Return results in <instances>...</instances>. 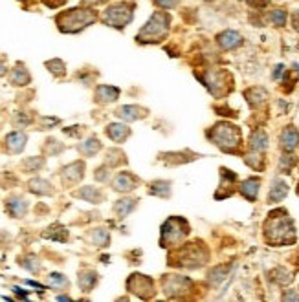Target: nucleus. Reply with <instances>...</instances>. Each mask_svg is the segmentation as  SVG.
Returning a JSON list of instances; mask_svg holds the SVG:
<instances>
[{"label": "nucleus", "instance_id": "393cba45", "mask_svg": "<svg viewBox=\"0 0 299 302\" xmlns=\"http://www.w3.org/2000/svg\"><path fill=\"white\" fill-rule=\"evenodd\" d=\"M136 207V200L134 198H127V200H119L116 201V205H114V213L119 216V218H125V216L131 213L132 209Z\"/></svg>", "mask_w": 299, "mask_h": 302}, {"label": "nucleus", "instance_id": "bb28decb", "mask_svg": "<svg viewBox=\"0 0 299 302\" xmlns=\"http://www.w3.org/2000/svg\"><path fill=\"white\" fill-rule=\"evenodd\" d=\"M246 97L251 106H259L266 101V90H263V88H251V90L246 92Z\"/></svg>", "mask_w": 299, "mask_h": 302}, {"label": "nucleus", "instance_id": "dca6fc26", "mask_svg": "<svg viewBox=\"0 0 299 302\" xmlns=\"http://www.w3.org/2000/svg\"><path fill=\"white\" fill-rule=\"evenodd\" d=\"M106 136H109L112 141H116V143H121V141H125L129 136H131V130H129L125 125L112 123V125H109V127H106Z\"/></svg>", "mask_w": 299, "mask_h": 302}, {"label": "nucleus", "instance_id": "5701e85b", "mask_svg": "<svg viewBox=\"0 0 299 302\" xmlns=\"http://www.w3.org/2000/svg\"><path fill=\"white\" fill-rule=\"evenodd\" d=\"M75 196L83 198V200L90 201V203H101V200H103V193L97 191L96 187H83L81 191L75 193Z\"/></svg>", "mask_w": 299, "mask_h": 302}, {"label": "nucleus", "instance_id": "49530a36", "mask_svg": "<svg viewBox=\"0 0 299 302\" xmlns=\"http://www.w3.org/2000/svg\"><path fill=\"white\" fill-rule=\"evenodd\" d=\"M283 74H285V66L277 64V66H275V72H273V79H279Z\"/></svg>", "mask_w": 299, "mask_h": 302}, {"label": "nucleus", "instance_id": "0eeeda50", "mask_svg": "<svg viewBox=\"0 0 299 302\" xmlns=\"http://www.w3.org/2000/svg\"><path fill=\"white\" fill-rule=\"evenodd\" d=\"M127 288L131 289L132 293L138 295L141 298H149L154 293V284L149 276L140 275V273H134L127 281Z\"/></svg>", "mask_w": 299, "mask_h": 302}, {"label": "nucleus", "instance_id": "ea45409f", "mask_svg": "<svg viewBox=\"0 0 299 302\" xmlns=\"http://www.w3.org/2000/svg\"><path fill=\"white\" fill-rule=\"evenodd\" d=\"M154 4L160 6V8H163V9H171V8H176L178 0H154Z\"/></svg>", "mask_w": 299, "mask_h": 302}, {"label": "nucleus", "instance_id": "c03bdc74", "mask_svg": "<svg viewBox=\"0 0 299 302\" xmlns=\"http://www.w3.org/2000/svg\"><path fill=\"white\" fill-rule=\"evenodd\" d=\"M248 4L251 6V8H264V6L270 4V0H248Z\"/></svg>", "mask_w": 299, "mask_h": 302}, {"label": "nucleus", "instance_id": "a211bd4d", "mask_svg": "<svg viewBox=\"0 0 299 302\" xmlns=\"http://www.w3.org/2000/svg\"><path fill=\"white\" fill-rule=\"evenodd\" d=\"M286 194H288V185L283 180H273L272 191L268 194V203H277V201L285 200Z\"/></svg>", "mask_w": 299, "mask_h": 302}, {"label": "nucleus", "instance_id": "aec40b11", "mask_svg": "<svg viewBox=\"0 0 299 302\" xmlns=\"http://www.w3.org/2000/svg\"><path fill=\"white\" fill-rule=\"evenodd\" d=\"M9 81H11V84H15V86H26V84L30 83V74H28L26 66L18 62V64L15 66V70L11 72V75H9Z\"/></svg>", "mask_w": 299, "mask_h": 302}, {"label": "nucleus", "instance_id": "6ab92c4d", "mask_svg": "<svg viewBox=\"0 0 299 302\" xmlns=\"http://www.w3.org/2000/svg\"><path fill=\"white\" fill-rule=\"evenodd\" d=\"M6 209H8V213L13 218H22V216L26 215L28 203L22 198H9L8 203H6Z\"/></svg>", "mask_w": 299, "mask_h": 302}, {"label": "nucleus", "instance_id": "a18cd8bd", "mask_svg": "<svg viewBox=\"0 0 299 302\" xmlns=\"http://www.w3.org/2000/svg\"><path fill=\"white\" fill-rule=\"evenodd\" d=\"M44 2H46L48 8H59L61 4H65L66 0H44Z\"/></svg>", "mask_w": 299, "mask_h": 302}, {"label": "nucleus", "instance_id": "a878e982", "mask_svg": "<svg viewBox=\"0 0 299 302\" xmlns=\"http://www.w3.org/2000/svg\"><path fill=\"white\" fill-rule=\"evenodd\" d=\"M96 282H97L96 271H81L79 273V286L83 291H92Z\"/></svg>", "mask_w": 299, "mask_h": 302}, {"label": "nucleus", "instance_id": "9d476101", "mask_svg": "<svg viewBox=\"0 0 299 302\" xmlns=\"http://www.w3.org/2000/svg\"><path fill=\"white\" fill-rule=\"evenodd\" d=\"M138 187V178L132 176L131 172H119L118 176L112 181V189L118 191V193H127V191H132V189Z\"/></svg>", "mask_w": 299, "mask_h": 302}, {"label": "nucleus", "instance_id": "72a5a7b5", "mask_svg": "<svg viewBox=\"0 0 299 302\" xmlns=\"http://www.w3.org/2000/svg\"><path fill=\"white\" fill-rule=\"evenodd\" d=\"M125 161V154L121 152V150H109L106 152V165H119V163Z\"/></svg>", "mask_w": 299, "mask_h": 302}, {"label": "nucleus", "instance_id": "ddd939ff", "mask_svg": "<svg viewBox=\"0 0 299 302\" xmlns=\"http://www.w3.org/2000/svg\"><path fill=\"white\" fill-rule=\"evenodd\" d=\"M26 140L28 137L24 132H11V134L6 136V147L11 154H18L26 147Z\"/></svg>", "mask_w": 299, "mask_h": 302}, {"label": "nucleus", "instance_id": "f8f14e48", "mask_svg": "<svg viewBox=\"0 0 299 302\" xmlns=\"http://www.w3.org/2000/svg\"><path fill=\"white\" fill-rule=\"evenodd\" d=\"M217 42L220 44V48L222 50H233V48H239V46L242 44V37L239 35L237 31L226 30L217 37Z\"/></svg>", "mask_w": 299, "mask_h": 302}, {"label": "nucleus", "instance_id": "09e8293b", "mask_svg": "<svg viewBox=\"0 0 299 302\" xmlns=\"http://www.w3.org/2000/svg\"><path fill=\"white\" fill-rule=\"evenodd\" d=\"M292 24H294V28L299 31V11L297 13H294V17H292Z\"/></svg>", "mask_w": 299, "mask_h": 302}, {"label": "nucleus", "instance_id": "3c124183", "mask_svg": "<svg viewBox=\"0 0 299 302\" xmlns=\"http://www.w3.org/2000/svg\"><path fill=\"white\" fill-rule=\"evenodd\" d=\"M297 191H299V189H297Z\"/></svg>", "mask_w": 299, "mask_h": 302}, {"label": "nucleus", "instance_id": "c85d7f7f", "mask_svg": "<svg viewBox=\"0 0 299 302\" xmlns=\"http://www.w3.org/2000/svg\"><path fill=\"white\" fill-rule=\"evenodd\" d=\"M99 149H101V143H99V140H97V137H90V140H87L79 147V152H83L84 156H94V154H96Z\"/></svg>", "mask_w": 299, "mask_h": 302}, {"label": "nucleus", "instance_id": "7c9ffc66", "mask_svg": "<svg viewBox=\"0 0 299 302\" xmlns=\"http://www.w3.org/2000/svg\"><path fill=\"white\" fill-rule=\"evenodd\" d=\"M151 193L158 194V196H169L171 193V183L169 181H154L151 185Z\"/></svg>", "mask_w": 299, "mask_h": 302}, {"label": "nucleus", "instance_id": "2f4dec72", "mask_svg": "<svg viewBox=\"0 0 299 302\" xmlns=\"http://www.w3.org/2000/svg\"><path fill=\"white\" fill-rule=\"evenodd\" d=\"M46 68H50V72H52L53 75H57V77L66 74V66L61 59H52V61H48L46 62Z\"/></svg>", "mask_w": 299, "mask_h": 302}, {"label": "nucleus", "instance_id": "4c0bfd02", "mask_svg": "<svg viewBox=\"0 0 299 302\" xmlns=\"http://www.w3.org/2000/svg\"><path fill=\"white\" fill-rule=\"evenodd\" d=\"M20 264L24 267H28L30 271H39V269H40V264H39V260H37L35 257H26V259L20 260Z\"/></svg>", "mask_w": 299, "mask_h": 302}, {"label": "nucleus", "instance_id": "f704fd0d", "mask_svg": "<svg viewBox=\"0 0 299 302\" xmlns=\"http://www.w3.org/2000/svg\"><path fill=\"white\" fill-rule=\"evenodd\" d=\"M42 165H44V159H40V158H28L26 161L22 163V167H24L26 172H37Z\"/></svg>", "mask_w": 299, "mask_h": 302}, {"label": "nucleus", "instance_id": "6e6552de", "mask_svg": "<svg viewBox=\"0 0 299 302\" xmlns=\"http://www.w3.org/2000/svg\"><path fill=\"white\" fill-rule=\"evenodd\" d=\"M200 245H202V244L195 242V244H189L184 251H182L180 259L184 260V262H182V266H185V267H198V266H202V264L206 262L207 253H206V251H202V253H200V249H202Z\"/></svg>", "mask_w": 299, "mask_h": 302}, {"label": "nucleus", "instance_id": "39448f33", "mask_svg": "<svg viewBox=\"0 0 299 302\" xmlns=\"http://www.w3.org/2000/svg\"><path fill=\"white\" fill-rule=\"evenodd\" d=\"M132 15H134V4L118 2V4H112L106 8V11L103 13V22L110 28L123 30L129 22L132 20Z\"/></svg>", "mask_w": 299, "mask_h": 302}, {"label": "nucleus", "instance_id": "f257e3e1", "mask_svg": "<svg viewBox=\"0 0 299 302\" xmlns=\"http://www.w3.org/2000/svg\"><path fill=\"white\" fill-rule=\"evenodd\" d=\"M264 235L268 244L286 245L295 240V229L292 220L288 218L285 211H275L264 223Z\"/></svg>", "mask_w": 299, "mask_h": 302}, {"label": "nucleus", "instance_id": "4be33fe9", "mask_svg": "<svg viewBox=\"0 0 299 302\" xmlns=\"http://www.w3.org/2000/svg\"><path fill=\"white\" fill-rule=\"evenodd\" d=\"M250 147L255 150V152H263V150H266V147H268V136H266V132L264 130L253 132L250 137Z\"/></svg>", "mask_w": 299, "mask_h": 302}, {"label": "nucleus", "instance_id": "a19ab883", "mask_svg": "<svg viewBox=\"0 0 299 302\" xmlns=\"http://www.w3.org/2000/svg\"><path fill=\"white\" fill-rule=\"evenodd\" d=\"M292 165H294V156H290V154H285V156L281 158V169H283V171H286V169L290 171Z\"/></svg>", "mask_w": 299, "mask_h": 302}, {"label": "nucleus", "instance_id": "b1692460", "mask_svg": "<svg viewBox=\"0 0 299 302\" xmlns=\"http://www.w3.org/2000/svg\"><path fill=\"white\" fill-rule=\"evenodd\" d=\"M28 187H30L31 193L40 194V196H46V194H52L53 193L52 185H50L46 180H40V178H37V180H31L30 183H28Z\"/></svg>", "mask_w": 299, "mask_h": 302}, {"label": "nucleus", "instance_id": "4468645a", "mask_svg": "<svg viewBox=\"0 0 299 302\" xmlns=\"http://www.w3.org/2000/svg\"><path fill=\"white\" fill-rule=\"evenodd\" d=\"M297 143H299V132L294 127H286L281 132V147L286 152H292L297 147Z\"/></svg>", "mask_w": 299, "mask_h": 302}, {"label": "nucleus", "instance_id": "1a4fd4ad", "mask_svg": "<svg viewBox=\"0 0 299 302\" xmlns=\"http://www.w3.org/2000/svg\"><path fill=\"white\" fill-rule=\"evenodd\" d=\"M189 278H184V276H165V281H163V288H165V293L169 297H178L180 293H184L185 288L189 286Z\"/></svg>", "mask_w": 299, "mask_h": 302}, {"label": "nucleus", "instance_id": "de8ad7c7", "mask_svg": "<svg viewBox=\"0 0 299 302\" xmlns=\"http://www.w3.org/2000/svg\"><path fill=\"white\" fill-rule=\"evenodd\" d=\"M283 300H299V295L297 293H286V295H283Z\"/></svg>", "mask_w": 299, "mask_h": 302}, {"label": "nucleus", "instance_id": "473e14b6", "mask_svg": "<svg viewBox=\"0 0 299 302\" xmlns=\"http://www.w3.org/2000/svg\"><path fill=\"white\" fill-rule=\"evenodd\" d=\"M92 240L96 242L99 247H106L110 242L109 231H105V229H96V231L92 233Z\"/></svg>", "mask_w": 299, "mask_h": 302}, {"label": "nucleus", "instance_id": "e433bc0d", "mask_svg": "<svg viewBox=\"0 0 299 302\" xmlns=\"http://www.w3.org/2000/svg\"><path fill=\"white\" fill-rule=\"evenodd\" d=\"M270 20L273 22V26H285L286 24V11L285 9H275V11H272L270 13Z\"/></svg>", "mask_w": 299, "mask_h": 302}, {"label": "nucleus", "instance_id": "f03ea898", "mask_svg": "<svg viewBox=\"0 0 299 302\" xmlns=\"http://www.w3.org/2000/svg\"><path fill=\"white\" fill-rule=\"evenodd\" d=\"M97 20V13L94 9H83V8H74L68 11H62L55 17L59 30L62 33H77V31L84 30L90 24Z\"/></svg>", "mask_w": 299, "mask_h": 302}, {"label": "nucleus", "instance_id": "f3484780", "mask_svg": "<svg viewBox=\"0 0 299 302\" xmlns=\"http://www.w3.org/2000/svg\"><path fill=\"white\" fill-rule=\"evenodd\" d=\"M119 96V90L114 86H106V84H99L96 90V101L97 103H112Z\"/></svg>", "mask_w": 299, "mask_h": 302}, {"label": "nucleus", "instance_id": "9b49d317", "mask_svg": "<svg viewBox=\"0 0 299 302\" xmlns=\"http://www.w3.org/2000/svg\"><path fill=\"white\" fill-rule=\"evenodd\" d=\"M83 171H84L83 161H74L70 165H66L61 172L62 181H66V183H77L83 178Z\"/></svg>", "mask_w": 299, "mask_h": 302}, {"label": "nucleus", "instance_id": "7ed1b4c3", "mask_svg": "<svg viewBox=\"0 0 299 302\" xmlns=\"http://www.w3.org/2000/svg\"><path fill=\"white\" fill-rule=\"evenodd\" d=\"M209 137H211L213 143H217L222 150L226 152H233L241 145V132L237 127L229 125V123H219L211 128L209 132Z\"/></svg>", "mask_w": 299, "mask_h": 302}, {"label": "nucleus", "instance_id": "423d86ee", "mask_svg": "<svg viewBox=\"0 0 299 302\" xmlns=\"http://www.w3.org/2000/svg\"><path fill=\"white\" fill-rule=\"evenodd\" d=\"M189 233V225L182 218H169L162 225V245L163 247H171V245L182 242Z\"/></svg>", "mask_w": 299, "mask_h": 302}, {"label": "nucleus", "instance_id": "37998d69", "mask_svg": "<svg viewBox=\"0 0 299 302\" xmlns=\"http://www.w3.org/2000/svg\"><path fill=\"white\" fill-rule=\"evenodd\" d=\"M96 180H99V181L109 180V174H106V167H101V169H97V171H96Z\"/></svg>", "mask_w": 299, "mask_h": 302}, {"label": "nucleus", "instance_id": "8fccbe9b", "mask_svg": "<svg viewBox=\"0 0 299 302\" xmlns=\"http://www.w3.org/2000/svg\"><path fill=\"white\" fill-rule=\"evenodd\" d=\"M4 74H6V66H4V62L0 61V77H2Z\"/></svg>", "mask_w": 299, "mask_h": 302}, {"label": "nucleus", "instance_id": "c756f323", "mask_svg": "<svg viewBox=\"0 0 299 302\" xmlns=\"http://www.w3.org/2000/svg\"><path fill=\"white\" fill-rule=\"evenodd\" d=\"M48 284H50V288H53V289H65V288H68V278H66L65 275H61V273H50L48 275Z\"/></svg>", "mask_w": 299, "mask_h": 302}, {"label": "nucleus", "instance_id": "58836bf2", "mask_svg": "<svg viewBox=\"0 0 299 302\" xmlns=\"http://www.w3.org/2000/svg\"><path fill=\"white\" fill-rule=\"evenodd\" d=\"M224 269H226V267H217V269H213V271H211V275H209V278H211V282H215V284H217V282H220V281H222V278H224Z\"/></svg>", "mask_w": 299, "mask_h": 302}, {"label": "nucleus", "instance_id": "412c9836", "mask_svg": "<svg viewBox=\"0 0 299 302\" xmlns=\"http://www.w3.org/2000/svg\"><path fill=\"white\" fill-rule=\"evenodd\" d=\"M116 115L121 119H125V121H136V119L143 118V110L140 108V106H121V108L116 112Z\"/></svg>", "mask_w": 299, "mask_h": 302}, {"label": "nucleus", "instance_id": "79ce46f5", "mask_svg": "<svg viewBox=\"0 0 299 302\" xmlns=\"http://www.w3.org/2000/svg\"><path fill=\"white\" fill-rule=\"evenodd\" d=\"M40 121H42V130H46V128L52 127V125H57L59 119L57 118H42Z\"/></svg>", "mask_w": 299, "mask_h": 302}, {"label": "nucleus", "instance_id": "cd10ccee", "mask_svg": "<svg viewBox=\"0 0 299 302\" xmlns=\"http://www.w3.org/2000/svg\"><path fill=\"white\" fill-rule=\"evenodd\" d=\"M44 237L46 238H52V240H57V242H65L66 238H68V231H66L62 225H59V223H55V225H52V227L48 229V231L44 233Z\"/></svg>", "mask_w": 299, "mask_h": 302}, {"label": "nucleus", "instance_id": "c9c22d12", "mask_svg": "<svg viewBox=\"0 0 299 302\" xmlns=\"http://www.w3.org/2000/svg\"><path fill=\"white\" fill-rule=\"evenodd\" d=\"M272 278L275 282H279V284H288V282L292 281V275L286 269H283V267H279V269H275V271L272 273Z\"/></svg>", "mask_w": 299, "mask_h": 302}, {"label": "nucleus", "instance_id": "20e7f679", "mask_svg": "<svg viewBox=\"0 0 299 302\" xmlns=\"http://www.w3.org/2000/svg\"><path fill=\"white\" fill-rule=\"evenodd\" d=\"M169 30V17L163 13H154L149 18L143 30L138 33V42H158L160 39L167 35Z\"/></svg>", "mask_w": 299, "mask_h": 302}, {"label": "nucleus", "instance_id": "2eb2a0df", "mask_svg": "<svg viewBox=\"0 0 299 302\" xmlns=\"http://www.w3.org/2000/svg\"><path fill=\"white\" fill-rule=\"evenodd\" d=\"M259 185H261L259 178H248L246 181H242V185H241L242 196L250 201H255L257 194H259Z\"/></svg>", "mask_w": 299, "mask_h": 302}]
</instances>
